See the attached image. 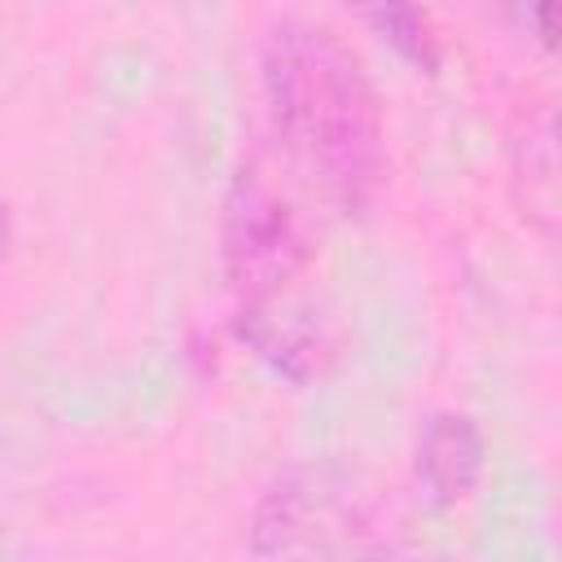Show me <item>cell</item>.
I'll return each mask as SVG.
<instances>
[{"instance_id": "5b68a950", "label": "cell", "mask_w": 562, "mask_h": 562, "mask_svg": "<svg viewBox=\"0 0 562 562\" xmlns=\"http://www.w3.org/2000/svg\"><path fill=\"white\" fill-rule=\"evenodd\" d=\"M514 198L522 220L553 237L558 228V149H553V119L544 114L540 127H527L514 154Z\"/></svg>"}, {"instance_id": "8992f818", "label": "cell", "mask_w": 562, "mask_h": 562, "mask_svg": "<svg viewBox=\"0 0 562 562\" xmlns=\"http://www.w3.org/2000/svg\"><path fill=\"white\" fill-rule=\"evenodd\" d=\"M369 18V26L408 61V66H417L422 75H435L439 70V35H435V26H430V18L422 13V9H408V4H386V9H369L364 13Z\"/></svg>"}, {"instance_id": "3957f363", "label": "cell", "mask_w": 562, "mask_h": 562, "mask_svg": "<svg viewBox=\"0 0 562 562\" xmlns=\"http://www.w3.org/2000/svg\"><path fill=\"white\" fill-rule=\"evenodd\" d=\"M373 549L356 487L329 465L285 470L250 518L255 562H369Z\"/></svg>"}, {"instance_id": "52a82bcc", "label": "cell", "mask_w": 562, "mask_h": 562, "mask_svg": "<svg viewBox=\"0 0 562 562\" xmlns=\"http://www.w3.org/2000/svg\"><path fill=\"white\" fill-rule=\"evenodd\" d=\"M369 562H443V558L422 549V544H378L369 553Z\"/></svg>"}, {"instance_id": "277c9868", "label": "cell", "mask_w": 562, "mask_h": 562, "mask_svg": "<svg viewBox=\"0 0 562 562\" xmlns=\"http://www.w3.org/2000/svg\"><path fill=\"white\" fill-rule=\"evenodd\" d=\"M483 430L470 413H435L417 435V487L430 505L465 501L483 474Z\"/></svg>"}, {"instance_id": "6da1fadb", "label": "cell", "mask_w": 562, "mask_h": 562, "mask_svg": "<svg viewBox=\"0 0 562 562\" xmlns=\"http://www.w3.org/2000/svg\"><path fill=\"white\" fill-rule=\"evenodd\" d=\"M263 97L290 162L342 215H360L386 176V127L360 57L325 26L277 22L263 40Z\"/></svg>"}, {"instance_id": "7a4b0ae2", "label": "cell", "mask_w": 562, "mask_h": 562, "mask_svg": "<svg viewBox=\"0 0 562 562\" xmlns=\"http://www.w3.org/2000/svg\"><path fill=\"white\" fill-rule=\"evenodd\" d=\"M224 272L237 294V321H263L307 307L312 241L281 184L246 162L224 202Z\"/></svg>"}]
</instances>
